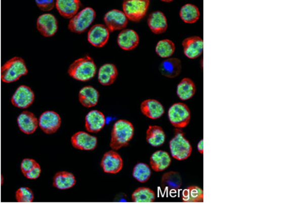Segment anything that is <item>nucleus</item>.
Segmentation results:
<instances>
[{"label":"nucleus","instance_id":"obj_15","mask_svg":"<svg viewBox=\"0 0 287 203\" xmlns=\"http://www.w3.org/2000/svg\"><path fill=\"white\" fill-rule=\"evenodd\" d=\"M184 54L190 59L200 56L203 49V40L201 37L192 36L186 38L182 42Z\"/></svg>","mask_w":287,"mask_h":203},{"label":"nucleus","instance_id":"obj_22","mask_svg":"<svg viewBox=\"0 0 287 203\" xmlns=\"http://www.w3.org/2000/svg\"><path fill=\"white\" fill-rule=\"evenodd\" d=\"M172 163L170 155L165 151H157L150 158V167L153 171L161 172L169 168Z\"/></svg>","mask_w":287,"mask_h":203},{"label":"nucleus","instance_id":"obj_14","mask_svg":"<svg viewBox=\"0 0 287 203\" xmlns=\"http://www.w3.org/2000/svg\"><path fill=\"white\" fill-rule=\"evenodd\" d=\"M71 144L75 148L79 150L95 149L97 146V138L87 134L86 132H76L71 138Z\"/></svg>","mask_w":287,"mask_h":203},{"label":"nucleus","instance_id":"obj_5","mask_svg":"<svg viewBox=\"0 0 287 203\" xmlns=\"http://www.w3.org/2000/svg\"><path fill=\"white\" fill-rule=\"evenodd\" d=\"M96 13L91 8H86L70 20L68 29L71 32L81 34L87 30L95 21Z\"/></svg>","mask_w":287,"mask_h":203},{"label":"nucleus","instance_id":"obj_6","mask_svg":"<svg viewBox=\"0 0 287 203\" xmlns=\"http://www.w3.org/2000/svg\"><path fill=\"white\" fill-rule=\"evenodd\" d=\"M190 111L186 104L177 103L171 106L169 110V118L171 124L176 129H182L186 127L190 123Z\"/></svg>","mask_w":287,"mask_h":203},{"label":"nucleus","instance_id":"obj_23","mask_svg":"<svg viewBox=\"0 0 287 203\" xmlns=\"http://www.w3.org/2000/svg\"><path fill=\"white\" fill-rule=\"evenodd\" d=\"M160 71L162 76L166 77H177L182 71V62L175 58L167 59L160 66Z\"/></svg>","mask_w":287,"mask_h":203},{"label":"nucleus","instance_id":"obj_18","mask_svg":"<svg viewBox=\"0 0 287 203\" xmlns=\"http://www.w3.org/2000/svg\"><path fill=\"white\" fill-rule=\"evenodd\" d=\"M105 116L97 110L91 111L86 117V129L87 131L97 133L104 127Z\"/></svg>","mask_w":287,"mask_h":203},{"label":"nucleus","instance_id":"obj_9","mask_svg":"<svg viewBox=\"0 0 287 203\" xmlns=\"http://www.w3.org/2000/svg\"><path fill=\"white\" fill-rule=\"evenodd\" d=\"M104 22L109 32H112L115 30L125 28L126 26H128V19L123 12L113 9L106 13L104 16Z\"/></svg>","mask_w":287,"mask_h":203},{"label":"nucleus","instance_id":"obj_38","mask_svg":"<svg viewBox=\"0 0 287 203\" xmlns=\"http://www.w3.org/2000/svg\"><path fill=\"white\" fill-rule=\"evenodd\" d=\"M41 173V168L39 167V164H37L34 168L31 170V171H29L27 173L25 174V176H26L27 179H35L39 177Z\"/></svg>","mask_w":287,"mask_h":203},{"label":"nucleus","instance_id":"obj_33","mask_svg":"<svg viewBox=\"0 0 287 203\" xmlns=\"http://www.w3.org/2000/svg\"><path fill=\"white\" fill-rule=\"evenodd\" d=\"M155 51L158 56L162 59H168L175 52V43L170 39H162L157 43Z\"/></svg>","mask_w":287,"mask_h":203},{"label":"nucleus","instance_id":"obj_8","mask_svg":"<svg viewBox=\"0 0 287 203\" xmlns=\"http://www.w3.org/2000/svg\"><path fill=\"white\" fill-rule=\"evenodd\" d=\"M39 126L46 134H54L61 126V118L55 112L48 111L41 115L39 119Z\"/></svg>","mask_w":287,"mask_h":203},{"label":"nucleus","instance_id":"obj_19","mask_svg":"<svg viewBox=\"0 0 287 203\" xmlns=\"http://www.w3.org/2000/svg\"><path fill=\"white\" fill-rule=\"evenodd\" d=\"M140 38L137 33L133 30H123L117 37L119 47L124 50H132L139 44Z\"/></svg>","mask_w":287,"mask_h":203},{"label":"nucleus","instance_id":"obj_7","mask_svg":"<svg viewBox=\"0 0 287 203\" xmlns=\"http://www.w3.org/2000/svg\"><path fill=\"white\" fill-rule=\"evenodd\" d=\"M149 0H127L123 3V13L132 22H140L149 8Z\"/></svg>","mask_w":287,"mask_h":203},{"label":"nucleus","instance_id":"obj_37","mask_svg":"<svg viewBox=\"0 0 287 203\" xmlns=\"http://www.w3.org/2000/svg\"><path fill=\"white\" fill-rule=\"evenodd\" d=\"M35 4L42 11H50L55 6V1L54 0H36Z\"/></svg>","mask_w":287,"mask_h":203},{"label":"nucleus","instance_id":"obj_25","mask_svg":"<svg viewBox=\"0 0 287 203\" xmlns=\"http://www.w3.org/2000/svg\"><path fill=\"white\" fill-rule=\"evenodd\" d=\"M162 187L169 192H174L179 190L182 187V180L179 173L175 171H170L162 175Z\"/></svg>","mask_w":287,"mask_h":203},{"label":"nucleus","instance_id":"obj_28","mask_svg":"<svg viewBox=\"0 0 287 203\" xmlns=\"http://www.w3.org/2000/svg\"><path fill=\"white\" fill-rule=\"evenodd\" d=\"M76 184V178L67 171H60L54 175L53 185L59 189H67Z\"/></svg>","mask_w":287,"mask_h":203},{"label":"nucleus","instance_id":"obj_12","mask_svg":"<svg viewBox=\"0 0 287 203\" xmlns=\"http://www.w3.org/2000/svg\"><path fill=\"white\" fill-rule=\"evenodd\" d=\"M109 33V30L104 25H95L88 32L89 43L97 48H102L108 42Z\"/></svg>","mask_w":287,"mask_h":203},{"label":"nucleus","instance_id":"obj_32","mask_svg":"<svg viewBox=\"0 0 287 203\" xmlns=\"http://www.w3.org/2000/svg\"><path fill=\"white\" fill-rule=\"evenodd\" d=\"M182 200L185 202H203V189L198 186L188 187L182 192Z\"/></svg>","mask_w":287,"mask_h":203},{"label":"nucleus","instance_id":"obj_3","mask_svg":"<svg viewBox=\"0 0 287 203\" xmlns=\"http://www.w3.org/2000/svg\"><path fill=\"white\" fill-rule=\"evenodd\" d=\"M28 73L23 59L15 57L8 61L1 67L0 77L3 82L13 83Z\"/></svg>","mask_w":287,"mask_h":203},{"label":"nucleus","instance_id":"obj_31","mask_svg":"<svg viewBox=\"0 0 287 203\" xmlns=\"http://www.w3.org/2000/svg\"><path fill=\"white\" fill-rule=\"evenodd\" d=\"M132 199L136 203L153 202L155 201V193L150 188L141 187L132 193Z\"/></svg>","mask_w":287,"mask_h":203},{"label":"nucleus","instance_id":"obj_1","mask_svg":"<svg viewBox=\"0 0 287 203\" xmlns=\"http://www.w3.org/2000/svg\"><path fill=\"white\" fill-rule=\"evenodd\" d=\"M134 135V126L129 121L119 120L116 121L111 134L110 147L113 150L128 146Z\"/></svg>","mask_w":287,"mask_h":203},{"label":"nucleus","instance_id":"obj_35","mask_svg":"<svg viewBox=\"0 0 287 203\" xmlns=\"http://www.w3.org/2000/svg\"><path fill=\"white\" fill-rule=\"evenodd\" d=\"M16 200L18 202H32L34 201V193L30 188L22 187L18 188L16 192Z\"/></svg>","mask_w":287,"mask_h":203},{"label":"nucleus","instance_id":"obj_39","mask_svg":"<svg viewBox=\"0 0 287 203\" xmlns=\"http://www.w3.org/2000/svg\"><path fill=\"white\" fill-rule=\"evenodd\" d=\"M198 150L201 154H203V140L199 141V144H198Z\"/></svg>","mask_w":287,"mask_h":203},{"label":"nucleus","instance_id":"obj_21","mask_svg":"<svg viewBox=\"0 0 287 203\" xmlns=\"http://www.w3.org/2000/svg\"><path fill=\"white\" fill-rule=\"evenodd\" d=\"M148 25L152 32L156 35L162 34L168 29L166 17L160 11L153 12L149 16Z\"/></svg>","mask_w":287,"mask_h":203},{"label":"nucleus","instance_id":"obj_4","mask_svg":"<svg viewBox=\"0 0 287 203\" xmlns=\"http://www.w3.org/2000/svg\"><path fill=\"white\" fill-rule=\"evenodd\" d=\"M169 147L171 154L176 160H186L192 154V146L180 129H176L175 135L170 141Z\"/></svg>","mask_w":287,"mask_h":203},{"label":"nucleus","instance_id":"obj_2","mask_svg":"<svg viewBox=\"0 0 287 203\" xmlns=\"http://www.w3.org/2000/svg\"><path fill=\"white\" fill-rule=\"evenodd\" d=\"M96 65L90 56L80 58L71 63L68 69L71 77L80 81H87L95 76Z\"/></svg>","mask_w":287,"mask_h":203},{"label":"nucleus","instance_id":"obj_13","mask_svg":"<svg viewBox=\"0 0 287 203\" xmlns=\"http://www.w3.org/2000/svg\"><path fill=\"white\" fill-rule=\"evenodd\" d=\"M101 167L105 173H118L123 167L121 156L117 151H107L102 159Z\"/></svg>","mask_w":287,"mask_h":203},{"label":"nucleus","instance_id":"obj_30","mask_svg":"<svg viewBox=\"0 0 287 203\" xmlns=\"http://www.w3.org/2000/svg\"><path fill=\"white\" fill-rule=\"evenodd\" d=\"M180 16L182 21L189 24H193L199 20L200 13L198 7L195 5L188 4L184 5L180 11Z\"/></svg>","mask_w":287,"mask_h":203},{"label":"nucleus","instance_id":"obj_20","mask_svg":"<svg viewBox=\"0 0 287 203\" xmlns=\"http://www.w3.org/2000/svg\"><path fill=\"white\" fill-rule=\"evenodd\" d=\"M141 110L143 114L153 120L158 119L165 112L162 104L154 99H147L142 102Z\"/></svg>","mask_w":287,"mask_h":203},{"label":"nucleus","instance_id":"obj_34","mask_svg":"<svg viewBox=\"0 0 287 203\" xmlns=\"http://www.w3.org/2000/svg\"><path fill=\"white\" fill-rule=\"evenodd\" d=\"M151 176V170L145 163H138L133 170V177L141 183L148 181Z\"/></svg>","mask_w":287,"mask_h":203},{"label":"nucleus","instance_id":"obj_11","mask_svg":"<svg viewBox=\"0 0 287 203\" xmlns=\"http://www.w3.org/2000/svg\"><path fill=\"white\" fill-rule=\"evenodd\" d=\"M36 26L37 30L43 36L51 37L58 30V21L53 14H43L37 19Z\"/></svg>","mask_w":287,"mask_h":203},{"label":"nucleus","instance_id":"obj_27","mask_svg":"<svg viewBox=\"0 0 287 203\" xmlns=\"http://www.w3.org/2000/svg\"><path fill=\"white\" fill-rule=\"evenodd\" d=\"M166 135L162 127L150 126L146 132V140L153 147H160L163 144Z\"/></svg>","mask_w":287,"mask_h":203},{"label":"nucleus","instance_id":"obj_29","mask_svg":"<svg viewBox=\"0 0 287 203\" xmlns=\"http://www.w3.org/2000/svg\"><path fill=\"white\" fill-rule=\"evenodd\" d=\"M196 92V87L192 80L189 78H184L177 85V93L180 99H190Z\"/></svg>","mask_w":287,"mask_h":203},{"label":"nucleus","instance_id":"obj_10","mask_svg":"<svg viewBox=\"0 0 287 203\" xmlns=\"http://www.w3.org/2000/svg\"><path fill=\"white\" fill-rule=\"evenodd\" d=\"M35 94L32 89L26 85L18 87L11 98L12 104L17 108H27L33 104Z\"/></svg>","mask_w":287,"mask_h":203},{"label":"nucleus","instance_id":"obj_36","mask_svg":"<svg viewBox=\"0 0 287 203\" xmlns=\"http://www.w3.org/2000/svg\"><path fill=\"white\" fill-rule=\"evenodd\" d=\"M37 164H38V163H37L35 160H33V159H30V158L24 159L22 163H21V170H22V172L23 173V175L31 171Z\"/></svg>","mask_w":287,"mask_h":203},{"label":"nucleus","instance_id":"obj_24","mask_svg":"<svg viewBox=\"0 0 287 203\" xmlns=\"http://www.w3.org/2000/svg\"><path fill=\"white\" fill-rule=\"evenodd\" d=\"M100 94L95 88L87 86L79 92V101L86 108H92L97 105Z\"/></svg>","mask_w":287,"mask_h":203},{"label":"nucleus","instance_id":"obj_26","mask_svg":"<svg viewBox=\"0 0 287 203\" xmlns=\"http://www.w3.org/2000/svg\"><path fill=\"white\" fill-rule=\"evenodd\" d=\"M117 69L113 64H104L99 71L98 80L103 85H110L113 84L117 77Z\"/></svg>","mask_w":287,"mask_h":203},{"label":"nucleus","instance_id":"obj_17","mask_svg":"<svg viewBox=\"0 0 287 203\" xmlns=\"http://www.w3.org/2000/svg\"><path fill=\"white\" fill-rule=\"evenodd\" d=\"M55 6L61 16L71 19L77 14L81 3L79 0H57Z\"/></svg>","mask_w":287,"mask_h":203},{"label":"nucleus","instance_id":"obj_16","mask_svg":"<svg viewBox=\"0 0 287 203\" xmlns=\"http://www.w3.org/2000/svg\"><path fill=\"white\" fill-rule=\"evenodd\" d=\"M18 125L24 134H31L35 133L39 126V121L35 115L30 112H23L18 117Z\"/></svg>","mask_w":287,"mask_h":203}]
</instances>
